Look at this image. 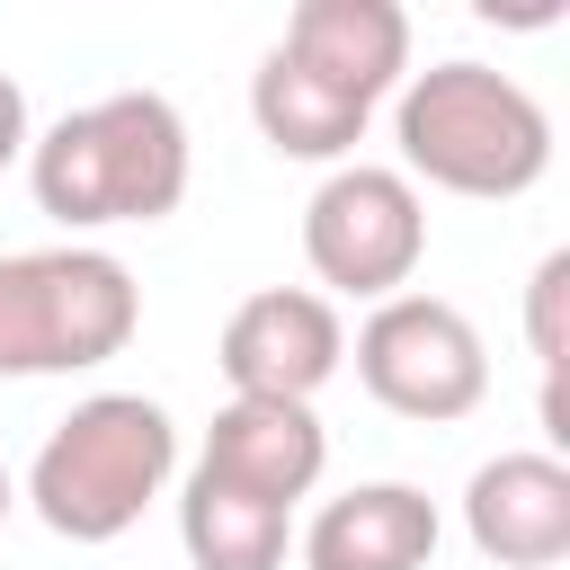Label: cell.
<instances>
[{
    "label": "cell",
    "mask_w": 570,
    "mask_h": 570,
    "mask_svg": "<svg viewBox=\"0 0 570 570\" xmlns=\"http://www.w3.org/2000/svg\"><path fill=\"white\" fill-rule=\"evenodd\" d=\"M276 53H294L303 71H321L330 89L383 107L410 80V18L392 0H303L276 36Z\"/></svg>",
    "instance_id": "8fae6325"
},
{
    "label": "cell",
    "mask_w": 570,
    "mask_h": 570,
    "mask_svg": "<svg viewBox=\"0 0 570 570\" xmlns=\"http://www.w3.org/2000/svg\"><path fill=\"white\" fill-rule=\"evenodd\" d=\"M214 365L232 401H312L347 365V321L312 285H258L249 303H232Z\"/></svg>",
    "instance_id": "52a82bcc"
},
{
    "label": "cell",
    "mask_w": 570,
    "mask_h": 570,
    "mask_svg": "<svg viewBox=\"0 0 570 570\" xmlns=\"http://www.w3.org/2000/svg\"><path fill=\"white\" fill-rule=\"evenodd\" d=\"M9 508H18V481H9V463H0V525H9Z\"/></svg>",
    "instance_id": "2e32d148"
},
{
    "label": "cell",
    "mask_w": 570,
    "mask_h": 570,
    "mask_svg": "<svg viewBox=\"0 0 570 570\" xmlns=\"http://www.w3.org/2000/svg\"><path fill=\"white\" fill-rule=\"evenodd\" d=\"M27 142H36V125H27V89L0 71V169H18V160H27Z\"/></svg>",
    "instance_id": "9a60e30c"
},
{
    "label": "cell",
    "mask_w": 570,
    "mask_h": 570,
    "mask_svg": "<svg viewBox=\"0 0 570 570\" xmlns=\"http://www.w3.org/2000/svg\"><path fill=\"white\" fill-rule=\"evenodd\" d=\"M249 116H258V134H267V151L276 160H312V169H338V160H356V142H365V125H374V107L365 98H347V89H330L321 71H303L294 53H258V71H249Z\"/></svg>",
    "instance_id": "7c38bea8"
},
{
    "label": "cell",
    "mask_w": 570,
    "mask_h": 570,
    "mask_svg": "<svg viewBox=\"0 0 570 570\" xmlns=\"http://www.w3.org/2000/svg\"><path fill=\"white\" fill-rule=\"evenodd\" d=\"M561 294H570V249H552L525 285V347H534L543 383H561Z\"/></svg>",
    "instance_id": "5bb4252c"
},
{
    "label": "cell",
    "mask_w": 570,
    "mask_h": 570,
    "mask_svg": "<svg viewBox=\"0 0 570 570\" xmlns=\"http://www.w3.org/2000/svg\"><path fill=\"white\" fill-rule=\"evenodd\" d=\"M196 472L294 517V499H312L330 472V428L312 401H223L196 445Z\"/></svg>",
    "instance_id": "ba28073f"
},
{
    "label": "cell",
    "mask_w": 570,
    "mask_h": 570,
    "mask_svg": "<svg viewBox=\"0 0 570 570\" xmlns=\"http://www.w3.org/2000/svg\"><path fill=\"white\" fill-rule=\"evenodd\" d=\"M178 472V419L151 392H89L71 419L45 428L27 463V508L62 543H116L142 525V508Z\"/></svg>",
    "instance_id": "3957f363"
},
{
    "label": "cell",
    "mask_w": 570,
    "mask_h": 570,
    "mask_svg": "<svg viewBox=\"0 0 570 570\" xmlns=\"http://www.w3.org/2000/svg\"><path fill=\"white\" fill-rule=\"evenodd\" d=\"M463 534L499 570H552L570 552V463L552 445L490 454L463 481Z\"/></svg>",
    "instance_id": "9c48e42d"
},
{
    "label": "cell",
    "mask_w": 570,
    "mask_h": 570,
    "mask_svg": "<svg viewBox=\"0 0 570 570\" xmlns=\"http://www.w3.org/2000/svg\"><path fill=\"white\" fill-rule=\"evenodd\" d=\"M436 534L445 525L419 481H356L303 525V570H428Z\"/></svg>",
    "instance_id": "30bf717a"
},
{
    "label": "cell",
    "mask_w": 570,
    "mask_h": 570,
    "mask_svg": "<svg viewBox=\"0 0 570 570\" xmlns=\"http://www.w3.org/2000/svg\"><path fill=\"white\" fill-rule=\"evenodd\" d=\"M392 142H401V178L445 187V196H481L508 205L525 187H543L552 169V116L517 71L490 62H428L392 89Z\"/></svg>",
    "instance_id": "7a4b0ae2"
},
{
    "label": "cell",
    "mask_w": 570,
    "mask_h": 570,
    "mask_svg": "<svg viewBox=\"0 0 570 570\" xmlns=\"http://www.w3.org/2000/svg\"><path fill=\"white\" fill-rule=\"evenodd\" d=\"M356 383L392 410V419H419V428H454L490 401V347L472 330L463 303L445 294H392L356 321Z\"/></svg>",
    "instance_id": "8992f818"
},
{
    "label": "cell",
    "mask_w": 570,
    "mask_h": 570,
    "mask_svg": "<svg viewBox=\"0 0 570 570\" xmlns=\"http://www.w3.org/2000/svg\"><path fill=\"white\" fill-rule=\"evenodd\" d=\"M142 330V285L116 249H9L0 258V383L89 374Z\"/></svg>",
    "instance_id": "277c9868"
},
{
    "label": "cell",
    "mask_w": 570,
    "mask_h": 570,
    "mask_svg": "<svg viewBox=\"0 0 570 570\" xmlns=\"http://www.w3.org/2000/svg\"><path fill=\"white\" fill-rule=\"evenodd\" d=\"M303 258L321 276L312 294L392 303V294H410V276L428 258V196L392 160H338L303 205Z\"/></svg>",
    "instance_id": "5b68a950"
},
{
    "label": "cell",
    "mask_w": 570,
    "mask_h": 570,
    "mask_svg": "<svg viewBox=\"0 0 570 570\" xmlns=\"http://www.w3.org/2000/svg\"><path fill=\"white\" fill-rule=\"evenodd\" d=\"M187 116L160 89H116L89 98L71 116H53L27 142V187L36 214H53L62 232H107V223H160L187 196Z\"/></svg>",
    "instance_id": "6da1fadb"
},
{
    "label": "cell",
    "mask_w": 570,
    "mask_h": 570,
    "mask_svg": "<svg viewBox=\"0 0 570 570\" xmlns=\"http://www.w3.org/2000/svg\"><path fill=\"white\" fill-rule=\"evenodd\" d=\"M178 543H187L196 570H285L294 517L267 508V499H249V490H223V481L187 472V490H178Z\"/></svg>",
    "instance_id": "4fadbf2b"
}]
</instances>
